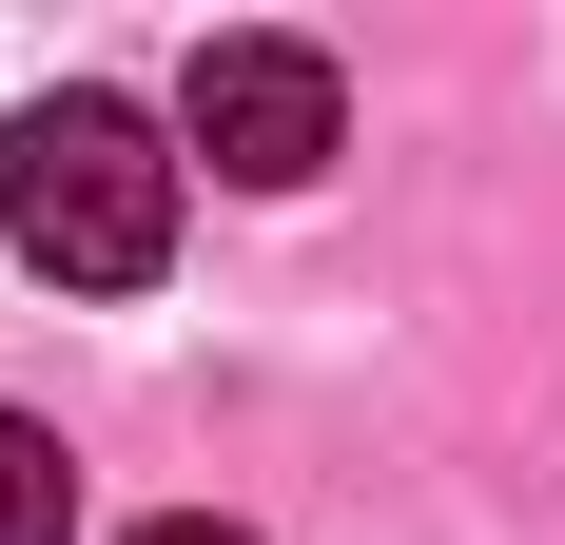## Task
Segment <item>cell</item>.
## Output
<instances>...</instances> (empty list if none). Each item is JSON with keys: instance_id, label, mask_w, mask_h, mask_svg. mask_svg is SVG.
Segmentation results:
<instances>
[{"instance_id": "3957f363", "label": "cell", "mask_w": 565, "mask_h": 545, "mask_svg": "<svg viewBox=\"0 0 565 545\" xmlns=\"http://www.w3.org/2000/svg\"><path fill=\"white\" fill-rule=\"evenodd\" d=\"M58 526H78V468L40 409H0V545H58Z\"/></svg>"}, {"instance_id": "6da1fadb", "label": "cell", "mask_w": 565, "mask_h": 545, "mask_svg": "<svg viewBox=\"0 0 565 545\" xmlns=\"http://www.w3.org/2000/svg\"><path fill=\"white\" fill-rule=\"evenodd\" d=\"M0 234H20V272H58V292H157L175 254V157L137 98H40L20 137H0Z\"/></svg>"}, {"instance_id": "7a4b0ae2", "label": "cell", "mask_w": 565, "mask_h": 545, "mask_svg": "<svg viewBox=\"0 0 565 545\" xmlns=\"http://www.w3.org/2000/svg\"><path fill=\"white\" fill-rule=\"evenodd\" d=\"M175 137H195L234 195H312V175H332V137H351V98H332V58H312V40H195Z\"/></svg>"}, {"instance_id": "277c9868", "label": "cell", "mask_w": 565, "mask_h": 545, "mask_svg": "<svg viewBox=\"0 0 565 545\" xmlns=\"http://www.w3.org/2000/svg\"><path fill=\"white\" fill-rule=\"evenodd\" d=\"M137 545H254V526H215V506H175V526H137Z\"/></svg>"}]
</instances>
